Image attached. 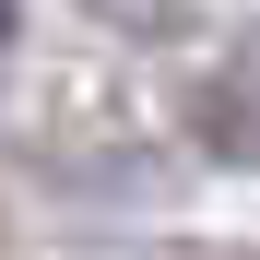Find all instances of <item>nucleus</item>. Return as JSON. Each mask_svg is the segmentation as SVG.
<instances>
[{
  "instance_id": "1",
  "label": "nucleus",
  "mask_w": 260,
  "mask_h": 260,
  "mask_svg": "<svg viewBox=\"0 0 260 260\" xmlns=\"http://www.w3.org/2000/svg\"><path fill=\"white\" fill-rule=\"evenodd\" d=\"M0 36H12V0H0Z\"/></svg>"
}]
</instances>
